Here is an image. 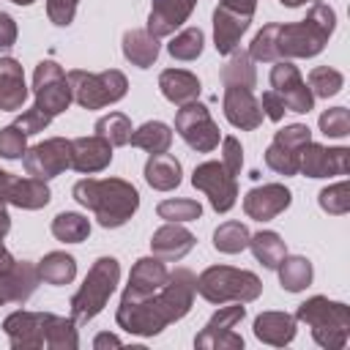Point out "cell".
I'll list each match as a JSON object with an SVG mask.
<instances>
[{"label":"cell","instance_id":"cell-57","mask_svg":"<svg viewBox=\"0 0 350 350\" xmlns=\"http://www.w3.org/2000/svg\"><path fill=\"white\" fill-rule=\"evenodd\" d=\"M282 5H287V8H298V5H304V3H320V0H279Z\"/></svg>","mask_w":350,"mask_h":350},{"label":"cell","instance_id":"cell-4","mask_svg":"<svg viewBox=\"0 0 350 350\" xmlns=\"http://www.w3.org/2000/svg\"><path fill=\"white\" fill-rule=\"evenodd\" d=\"M295 323L312 328V339L325 350H342L350 339V309L342 301H328L325 295H312L295 309Z\"/></svg>","mask_w":350,"mask_h":350},{"label":"cell","instance_id":"cell-30","mask_svg":"<svg viewBox=\"0 0 350 350\" xmlns=\"http://www.w3.org/2000/svg\"><path fill=\"white\" fill-rule=\"evenodd\" d=\"M38 276H41V282L55 284V287L71 284L77 276V260L66 252H49L38 260Z\"/></svg>","mask_w":350,"mask_h":350},{"label":"cell","instance_id":"cell-34","mask_svg":"<svg viewBox=\"0 0 350 350\" xmlns=\"http://www.w3.org/2000/svg\"><path fill=\"white\" fill-rule=\"evenodd\" d=\"M52 235L63 243H82L90 235V221L82 213L74 211H63L52 219Z\"/></svg>","mask_w":350,"mask_h":350},{"label":"cell","instance_id":"cell-18","mask_svg":"<svg viewBox=\"0 0 350 350\" xmlns=\"http://www.w3.org/2000/svg\"><path fill=\"white\" fill-rule=\"evenodd\" d=\"M194 5L197 0H153L145 30L156 38H167L191 16Z\"/></svg>","mask_w":350,"mask_h":350},{"label":"cell","instance_id":"cell-26","mask_svg":"<svg viewBox=\"0 0 350 350\" xmlns=\"http://www.w3.org/2000/svg\"><path fill=\"white\" fill-rule=\"evenodd\" d=\"M145 180L156 191H172V189H178L180 180H183L180 161L175 156H170V153H150V159L145 161Z\"/></svg>","mask_w":350,"mask_h":350},{"label":"cell","instance_id":"cell-31","mask_svg":"<svg viewBox=\"0 0 350 350\" xmlns=\"http://www.w3.org/2000/svg\"><path fill=\"white\" fill-rule=\"evenodd\" d=\"M276 271H279V284L287 290V293H301V290H306L309 284H312V276H314V271H312V262L306 260V257H301V254H293V257H282V262L276 265Z\"/></svg>","mask_w":350,"mask_h":350},{"label":"cell","instance_id":"cell-32","mask_svg":"<svg viewBox=\"0 0 350 350\" xmlns=\"http://www.w3.org/2000/svg\"><path fill=\"white\" fill-rule=\"evenodd\" d=\"M129 142L134 148L148 150V153H167L170 145H172V129L161 120H148V123H142L139 129L131 131Z\"/></svg>","mask_w":350,"mask_h":350},{"label":"cell","instance_id":"cell-15","mask_svg":"<svg viewBox=\"0 0 350 350\" xmlns=\"http://www.w3.org/2000/svg\"><path fill=\"white\" fill-rule=\"evenodd\" d=\"M347 170H350L347 148H325L317 142H306L298 153V172H304L306 178L347 175Z\"/></svg>","mask_w":350,"mask_h":350},{"label":"cell","instance_id":"cell-33","mask_svg":"<svg viewBox=\"0 0 350 350\" xmlns=\"http://www.w3.org/2000/svg\"><path fill=\"white\" fill-rule=\"evenodd\" d=\"M249 249H252L254 260H257L262 268H271V271H273V268L282 262V257L287 254L284 241H282L279 232H273V230H260V232H254V235L249 238Z\"/></svg>","mask_w":350,"mask_h":350},{"label":"cell","instance_id":"cell-27","mask_svg":"<svg viewBox=\"0 0 350 350\" xmlns=\"http://www.w3.org/2000/svg\"><path fill=\"white\" fill-rule=\"evenodd\" d=\"M161 52V44L156 36H150L145 27L126 30L123 33V57L137 68H150Z\"/></svg>","mask_w":350,"mask_h":350},{"label":"cell","instance_id":"cell-45","mask_svg":"<svg viewBox=\"0 0 350 350\" xmlns=\"http://www.w3.org/2000/svg\"><path fill=\"white\" fill-rule=\"evenodd\" d=\"M25 150H27V134H22L14 123L11 126H5V129H0V156L3 159H22L25 156Z\"/></svg>","mask_w":350,"mask_h":350},{"label":"cell","instance_id":"cell-10","mask_svg":"<svg viewBox=\"0 0 350 350\" xmlns=\"http://www.w3.org/2000/svg\"><path fill=\"white\" fill-rule=\"evenodd\" d=\"M191 186L202 191L216 213H227L238 200V183L235 175L224 170L221 161H202L191 172Z\"/></svg>","mask_w":350,"mask_h":350},{"label":"cell","instance_id":"cell-16","mask_svg":"<svg viewBox=\"0 0 350 350\" xmlns=\"http://www.w3.org/2000/svg\"><path fill=\"white\" fill-rule=\"evenodd\" d=\"M293 202V194L284 183H262L246 191L243 197V213L254 221H271L279 213H284Z\"/></svg>","mask_w":350,"mask_h":350},{"label":"cell","instance_id":"cell-28","mask_svg":"<svg viewBox=\"0 0 350 350\" xmlns=\"http://www.w3.org/2000/svg\"><path fill=\"white\" fill-rule=\"evenodd\" d=\"M52 200V191L46 186V180L41 178H14L11 180V189H8V202L22 208V211H38V208H46Z\"/></svg>","mask_w":350,"mask_h":350},{"label":"cell","instance_id":"cell-37","mask_svg":"<svg viewBox=\"0 0 350 350\" xmlns=\"http://www.w3.org/2000/svg\"><path fill=\"white\" fill-rule=\"evenodd\" d=\"M93 131H96L98 137H104L112 148H120V145H129L134 129H131V120H129L123 112H109V115H104V118L96 120Z\"/></svg>","mask_w":350,"mask_h":350},{"label":"cell","instance_id":"cell-40","mask_svg":"<svg viewBox=\"0 0 350 350\" xmlns=\"http://www.w3.org/2000/svg\"><path fill=\"white\" fill-rule=\"evenodd\" d=\"M156 213L159 219L164 221H194L202 216V205L197 200H189V197H175V200H161L156 205Z\"/></svg>","mask_w":350,"mask_h":350},{"label":"cell","instance_id":"cell-22","mask_svg":"<svg viewBox=\"0 0 350 350\" xmlns=\"http://www.w3.org/2000/svg\"><path fill=\"white\" fill-rule=\"evenodd\" d=\"M27 85H25V71L19 60L14 57H0V109L3 112H16L27 101Z\"/></svg>","mask_w":350,"mask_h":350},{"label":"cell","instance_id":"cell-20","mask_svg":"<svg viewBox=\"0 0 350 350\" xmlns=\"http://www.w3.org/2000/svg\"><path fill=\"white\" fill-rule=\"evenodd\" d=\"M194 243H197V238L186 227H180L178 221H167L164 227H159L153 232L150 252H153V257H159L164 262H178L194 249Z\"/></svg>","mask_w":350,"mask_h":350},{"label":"cell","instance_id":"cell-24","mask_svg":"<svg viewBox=\"0 0 350 350\" xmlns=\"http://www.w3.org/2000/svg\"><path fill=\"white\" fill-rule=\"evenodd\" d=\"M167 265H164V260H159V257H139L137 262H134V268H131V273H129V284H126V290L123 293H131V295H150V293H156L164 282H167Z\"/></svg>","mask_w":350,"mask_h":350},{"label":"cell","instance_id":"cell-38","mask_svg":"<svg viewBox=\"0 0 350 350\" xmlns=\"http://www.w3.org/2000/svg\"><path fill=\"white\" fill-rule=\"evenodd\" d=\"M202 44H205V36L200 27H183L180 33H175L170 38L167 52L175 60H197L202 55Z\"/></svg>","mask_w":350,"mask_h":350},{"label":"cell","instance_id":"cell-8","mask_svg":"<svg viewBox=\"0 0 350 350\" xmlns=\"http://www.w3.org/2000/svg\"><path fill=\"white\" fill-rule=\"evenodd\" d=\"M33 93H36V107L44 109L49 118L66 112L68 104L74 101L68 77L55 60H41L36 66V71H33Z\"/></svg>","mask_w":350,"mask_h":350},{"label":"cell","instance_id":"cell-25","mask_svg":"<svg viewBox=\"0 0 350 350\" xmlns=\"http://www.w3.org/2000/svg\"><path fill=\"white\" fill-rule=\"evenodd\" d=\"M254 336L265 345L284 347L295 339V317L287 312H262L254 317Z\"/></svg>","mask_w":350,"mask_h":350},{"label":"cell","instance_id":"cell-6","mask_svg":"<svg viewBox=\"0 0 350 350\" xmlns=\"http://www.w3.org/2000/svg\"><path fill=\"white\" fill-rule=\"evenodd\" d=\"M118 282H120V262L115 257H98L90 265L85 282L79 284V290L71 295L68 306H71L74 323H90L107 306V301L115 293Z\"/></svg>","mask_w":350,"mask_h":350},{"label":"cell","instance_id":"cell-3","mask_svg":"<svg viewBox=\"0 0 350 350\" xmlns=\"http://www.w3.org/2000/svg\"><path fill=\"white\" fill-rule=\"evenodd\" d=\"M71 194L82 208L93 211L104 230L123 227L139 208V191L123 178H82Z\"/></svg>","mask_w":350,"mask_h":350},{"label":"cell","instance_id":"cell-53","mask_svg":"<svg viewBox=\"0 0 350 350\" xmlns=\"http://www.w3.org/2000/svg\"><path fill=\"white\" fill-rule=\"evenodd\" d=\"M3 304H14V293H11V284H8V276L5 273H0V306Z\"/></svg>","mask_w":350,"mask_h":350},{"label":"cell","instance_id":"cell-41","mask_svg":"<svg viewBox=\"0 0 350 350\" xmlns=\"http://www.w3.org/2000/svg\"><path fill=\"white\" fill-rule=\"evenodd\" d=\"M317 202L325 213L331 216H345L350 211V183L347 180H339L334 186H325L320 194H317Z\"/></svg>","mask_w":350,"mask_h":350},{"label":"cell","instance_id":"cell-55","mask_svg":"<svg viewBox=\"0 0 350 350\" xmlns=\"http://www.w3.org/2000/svg\"><path fill=\"white\" fill-rule=\"evenodd\" d=\"M16 260H14V254L3 246V241H0V273H5V271H11V265H14Z\"/></svg>","mask_w":350,"mask_h":350},{"label":"cell","instance_id":"cell-5","mask_svg":"<svg viewBox=\"0 0 350 350\" xmlns=\"http://www.w3.org/2000/svg\"><path fill=\"white\" fill-rule=\"evenodd\" d=\"M194 290L208 304H219V306L227 301L252 304L260 298L262 282L252 271H241V268H230V265H211L197 276Z\"/></svg>","mask_w":350,"mask_h":350},{"label":"cell","instance_id":"cell-58","mask_svg":"<svg viewBox=\"0 0 350 350\" xmlns=\"http://www.w3.org/2000/svg\"><path fill=\"white\" fill-rule=\"evenodd\" d=\"M11 3H16V5H30V3H36V0H11Z\"/></svg>","mask_w":350,"mask_h":350},{"label":"cell","instance_id":"cell-56","mask_svg":"<svg viewBox=\"0 0 350 350\" xmlns=\"http://www.w3.org/2000/svg\"><path fill=\"white\" fill-rule=\"evenodd\" d=\"M8 230H11V216H8L5 202H0V241L8 235Z\"/></svg>","mask_w":350,"mask_h":350},{"label":"cell","instance_id":"cell-11","mask_svg":"<svg viewBox=\"0 0 350 350\" xmlns=\"http://www.w3.org/2000/svg\"><path fill=\"white\" fill-rule=\"evenodd\" d=\"M243 317H246V306L243 304L221 306L205 323V328L194 336V347H200V350H241L243 347V336H238L232 328Z\"/></svg>","mask_w":350,"mask_h":350},{"label":"cell","instance_id":"cell-19","mask_svg":"<svg viewBox=\"0 0 350 350\" xmlns=\"http://www.w3.org/2000/svg\"><path fill=\"white\" fill-rule=\"evenodd\" d=\"M109 161H112V145L104 137L90 134V137L71 139V167L77 172L93 175V172L107 170Z\"/></svg>","mask_w":350,"mask_h":350},{"label":"cell","instance_id":"cell-17","mask_svg":"<svg viewBox=\"0 0 350 350\" xmlns=\"http://www.w3.org/2000/svg\"><path fill=\"white\" fill-rule=\"evenodd\" d=\"M221 109H224V118L241 131H254L265 118L260 109V101L249 88H224Z\"/></svg>","mask_w":350,"mask_h":350},{"label":"cell","instance_id":"cell-48","mask_svg":"<svg viewBox=\"0 0 350 350\" xmlns=\"http://www.w3.org/2000/svg\"><path fill=\"white\" fill-rule=\"evenodd\" d=\"M221 164L230 175H238L243 167V148L235 137H224L221 139Z\"/></svg>","mask_w":350,"mask_h":350},{"label":"cell","instance_id":"cell-42","mask_svg":"<svg viewBox=\"0 0 350 350\" xmlns=\"http://www.w3.org/2000/svg\"><path fill=\"white\" fill-rule=\"evenodd\" d=\"M265 167L273 170L276 175H284V178L287 175H298V153H293V150L271 142L265 148Z\"/></svg>","mask_w":350,"mask_h":350},{"label":"cell","instance_id":"cell-39","mask_svg":"<svg viewBox=\"0 0 350 350\" xmlns=\"http://www.w3.org/2000/svg\"><path fill=\"white\" fill-rule=\"evenodd\" d=\"M309 90L312 96H320V98H331L336 96L342 88H345V74L331 68V66H317L309 71Z\"/></svg>","mask_w":350,"mask_h":350},{"label":"cell","instance_id":"cell-47","mask_svg":"<svg viewBox=\"0 0 350 350\" xmlns=\"http://www.w3.org/2000/svg\"><path fill=\"white\" fill-rule=\"evenodd\" d=\"M77 5H79V0H46V16H49L52 25L68 27L74 22Z\"/></svg>","mask_w":350,"mask_h":350},{"label":"cell","instance_id":"cell-2","mask_svg":"<svg viewBox=\"0 0 350 350\" xmlns=\"http://www.w3.org/2000/svg\"><path fill=\"white\" fill-rule=\"evenodd\" d=\"M336 27V11L328 3H314L301 22L265 25L249 44V57L260 63H276L290 57H314L325 49Z\"/></svg>","mask_w":350,"mask_h":350},{"label":"cell","instance_id":"cell-1","mask_svg":"<svg viewBox=\"0 0 350 350\" xmlns=\"http://www.w3.org/2000/svg\"><path fill=\"white\" fill-rule=\"evenodd\" d=\"M194 282L197 276L189 268H175L167 273V282L150 295L123 293L115 320L123 331L134 336H156L170 323L189 314L194 304Z\"/></svg>","mask_w":350,"mask_h":350},{"label":"cell","instance_id":"cell-52","mask_svg":"<svg viewBox=\"0 0 350 350\" xmlns=\"http://www.w3.org/2000/svg\"><path fill=\"white\" fill-rule=\"evenodd\" d=\"M123 342L115 336V334H98L96 339H93V347L96 350H104V347H120Z\"/></svg>","mask_w":350,"mask_h":350},{"label":"cell","instance_id":"cell-14","mask_svg":"<svg viewBox=\"0 0 350 350\" xmlns=\"http://www.w3.org/2000/svg\"><path fill=\"white\" fill-rule=\"evenodd\" d=\"M271 88L282 96L287 112L304 115L314 107V96H312L309 85L304 82L301 71L290 60H276V66L271 68Z\"/></svg>","mask_w":350,"mask_h":350},{"label":"cell","instance_id":"cell-51","mask_svg":"<svg viewBox=\"0 0 350 350\" xmlns=\"http://www.w3.org/2000/svg\"><path fill=\"white\" fill-rule=\"evenodd\" d=\"M221 5L243 14V16H254V8H257V0H221Z\"/></svg>","mask_w":350,"mask_h":350},{"label":"cell","instance_id":"cell-9","mask_svg":"<svg viewBox=\"0 0 350 350\" xmlns=\"http://www.w3.org/2000/svg\"><path fill=\"white\" fill-rule=\"evenodd\" d=\"M175 131L197 153H211L213 148H219L221 139L219 126L213 123L208 107L200 101H189L175 112Z\"/></svg>","mask_w":350,"mask_h":350},{"label":"cell","instance_id":"cell-50","mask_svg":"<svg viewBox=\"0 0 350 350\" xmlns=\"http://www.w3.org/2000/svg\"><path fill=\"white\" fill-rule=\"evenodd\" d=\"M16 44V22L11 14L0 11V49H11Z\"/></svg>","mask_w":350,"mask_h":350},{"label":"cell","instance_id":"cell-54","mask_svg":"<svg viewBox=\"0 0 350 350\" xmlns=\"http://www.w3.org/2000/svg\"><path fill=\"white\" fill-rule=\"evenodd\" d=\"M11 180H14V175L5 172V170H0V202H5V205H8V189H11Z\"/></svg>","mask_w":350,"mask_h":350},{"label":"cell","instance_id":"cell-35","mask_svg":"<svg viewBox=\"0 0 350 350\" xmlns=\"http://www.w3.org/2000/svg\"><path fill=\"white\" fill-rule=\"evenodd\" d=\"M249 238H252V232H249L246 224H241V221H224L213 232V246L221 254H238V252H243L249 246Z\"/></svg>","mask_w":350,"mask_h":350},{"label":"cell","instance_id":"cell-23","mask_svg":"<svg viewBox=\"0 0 350 350\" xmlns=\"http://www.w3.org/2000/svg\"><path fill=\"white\" fill-rule=\"evenodd\" d=\"M159 90H161V96H164L170 104L183 107V104L200 98L202 85H200L197 74H191V71H186V68H164V71L159 74Z\"/></svg>","mask_w":350,"mask_h":350},{"label":"cell","instance_id":"cell-7","mask_svg":"<svg viewBox=\"0 0 350 350\" xmlns=\"http://www.w3.org/2000/svg\"><path fill=\"white\" fill-rule=\"evenodd\" d=\"M66 77H68L74 101L85 109H101V107L118 104L129 90V79L118 68H107V71H98V74L74 68Z\"/></svg>","mask_w":350,"mask_h":350},{"label":"cell","instance_id":"cell-29","mask_svg":"<svg viewBox=\"0 0 350 350\" xmlns=\"http://www.w3.org/2000/svg\"><path fill=\"white\" fill-rule=\"evenodd\" d=\"M221 82L224 88H254L257 85V71H254V60L249 57V52L235 49L230 52V60L221 66Z\"/></svg>","mask_w":350,"mask_h":350},{"label":"cell","instance_id":"cell-21","mask_svg":"<svg viewBox=\"0 0 350 350\" xmlns=\"http://www.w3.org/2000/svg\"><path fill=\"white\" fill-rule=\"evenodd\" d=\"M252 25V16H243L227 5H216L213 11V46L219 55H230L238 49L241 44V36L249 30Z\"/></svg>","mask_w":350,"mask_h":350},{"label":"cell","instance_id":"cell-36","mask_svg":"<svg viewBox=\"0 0 350 350\" xmlns=\"http://www.w3.org/2000/svg\"><path fill=\"white\" fill-rule=\"evenodd\" d=\"M46 347L49 350H77L79 347L74 317H60V314H52L49 317V325H46Z\"/></svg>","mask_w":350,"mask_h":350},{"label":"cell","instance_id":"cell-46","mask_svg":"<svg viewBox=\"0 0 350 350\" xmlns=\"http://www.w3.org/2000/svg\"><path fill=\"white\" fill-rule=\"evenodd\" d=\"M49 120H52V118H49L44 109H38V107L33 104L30 109H25V112H22V115L14 120V126H16L22 134H27V137H30V134H38V131H44V129L49 126Z\"/></svg>","mask_w":350,"mask_h":350},{"label":"cell","instance_id":"cell-43","mask_svg":"<svg viewBox=\"0 0 350 350\" xmlns=\"http://www.w3.org/2000/svg\"><path fill=\"white\" fill-rule=\"evenodd\" d=\"M317 123H320V131L325 137L342 139V137L350 134V112H347V107H331V109H325Z\"/></svg>","mask_w":350,"mask_h":350},{"label":"cell","instance_id":"cell-12","mask_svg":"<svg viewBox=\"0 0 350 350\" xmlns=\"http://www.w3.org/2000/svg\"><path fill=\"white\" fill-rule=\"evenodd\" d=\"M22 164H25V172L33 178H41V180L57 178L60 172H66L71 167V139L49 137L44 142L27 148L22 156Z\"/></svg>","mask_w":350,"mask_h":350},{"label":"cell","instance_id":"cell-44","mask_svg":"<svg viewBox=\"0 0 350 350\" xmlns=\"http://www.w3.org/2000/svg\"><path fill=\"white\" fill-rule=\"evenodd\" d=\"M273 142L282 145V148H287V150H293V153H301V148L306 142H312V131L304 123H290V126H284V129L276 131Z\"/></svg>","mask_w":350,"mask_h":350},{"label":"cell","instance_id":"cell-13","mask_svg":"<svg viewBox=\"0 0 350 350\" xmlns=\"http://www.w3.org/2000/svg\"><path fill=\"white\" fill-rule=\"evenodd\" d=\"M52 312H11L3 320V331L14 350H41L46 347V325Z\"/></svg>","mask_w":350,"mask_h":350},{"label":"cell","instance_id":"cell-49","mask_svg":"<svg viewBox=\"0 0 350 350\" xmlns=\"http://www.w3.org/2000/svg\"><path fill=\"white\" fill-rule=\"evenodd\" d=\"M260 109H262V115H265L268 120H273V123H279V120L284 118V112H287V107H284V101H282V96H279L276 90H265V93H262Z\"/></svg>","mask_w":350,"mask_h":350}]
</instances>
